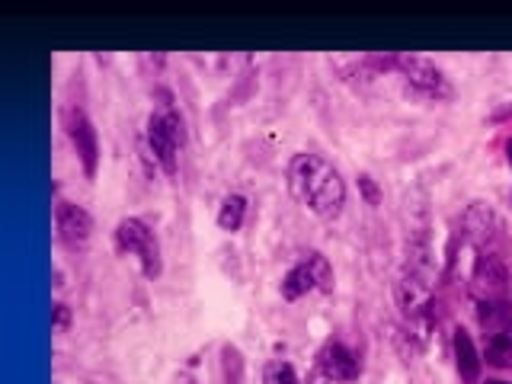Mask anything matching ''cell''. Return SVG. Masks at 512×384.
<instances>
[{
  "instance_id": "obj_1",
  "label": "cell",
  "mask_w": 512,
  "mask_h": 384,
  "mask_svg": "<svg viewBox=\"0 0 512 384\" xmlns=\"http://www.w3.org/2000/svg\"><path fill=\"white\" fill-rule=\"evenodd\" d=\"M288 192L314 212L317 218L333 221L343 215L346 208V180L340 176L330 160L320 154H295L288 160Z\"/></svg>"
},
{
  "instance_id": "obj_2",
  "label": "cell",
  "mask_w": 512,
  "mask_h": 384,
  "mask_svg": "<svg viewBox=\"0 0 512 384\" xmlns=\"http://www.w3.org/2000/svg\"><path fill=\"white\" fill-rule=\"evenodd\" d=\"M186 144V122L170 100L151 112L148 119V151L154 164L167 176H176L180 170V148Z\"/></svg>"
},
{
  "instance_id": "obj_3",
  "label": "cell",
  "mask_w": 512,
  "mask_h": 384,
  "mask_svg": "<svg viewBox=\"0 0 512 384\" xmlns=\"http://www.w3.org/2000/svg\"><path fill=\"white\" fill-rule=\"evenodd\" d=\"M397 74L404 77V87L410 96L416 100H426V103H445L455 96V87L448 74L439 68L436 61H429L423 55H407L400 52V61H397Z\"/></svg>"
},
{
  "instance_id": "obj_4",
  "label": "cell",
  "mask_w": 512,
  "mask_h": 384,
  "mask_svg": "<svg viewBox=\"0 0 512 384\" xmlns=\"http://www.w3.org/2000/svg\"><path fill=\"white\" fill-rule=\"evenodd\" d=\"M112 244H116L119 256H138L144 279H157L164 272V260H160V244L157 234L144 224L141 218H122L112 231Z\"/></svg>"
},
{
  "instance_id": "obj_5",
  "label": "cell",
  "mask_w": 512,
  "mask_h": 384,
  "mask_svg": "<svg viewBox=\"0 0 512 384\" xmlns=\"http://www.w3.org/2000/svg\"><path fill=\"white\" fill-rule=\"evenodd\" d=\"M279 292L285 301H298L311 292H333V266L324 253L308 250L301 253L295 266L285 272L279 282Z\"/></svg>"
},
{
  "instance_id": "obj_6",
  "label": "cell",
  "mask_w": 512,
  "mask_h": 384,
  "mask_svg": "<svg viewBox=\"0 0 512 384\" xmlns=\"http://www.w3.org/2000/svg\"><path fill=\"white\" fill-rule=\"evenodd\" d=\"M471 295L474 301H500L509 298L512 292V272L503 253L493 250H477L474 253V266H471Z\"/></svg>"
},
{
  "instance_id": "obj_7",
  "label": "cell",
  "mask_w": 512,
  "mask_h": 384,
  "mask_svg": "<svg viewBox=\"0 0 512 384\" xmlns=\"http://www.w3.org/2000/svg\"><path fill=\"white\" fill-rule=\"evenodd\" d=\"M461 237L477 250H493L506 256V231L500 215L487 202H471L461 215Z\"/></svg>"
},
{
  "instance_id": "obj_8",
  "label": "cell",
  "mask_w": 512,
  "mask_h": 384,
  "mask_svg": "<svg viewBox=\"0 0 512 384\" xmlns=\"http://www.w3.org/2000/svg\"><path fill=\"white\" fill-rule=\"evenodd\" d=\"M61 128L71 141L80 167H84V176L93 180L96 167H100V138H96V128H93L90 116L80 106H64L61 109Z\"/></svg>"
},
{
  "instance_id": "obj_9",
  "label": "cell",
  "mask_w": 512,
  "mask_h": 384,
  "mask_svg": "<svg viewBox=\"0 0 512 384\" xmlns=\"http://www.w3.org/2000/svg\"><path fill=\"white\" fill-rule=\"evenodd\" d=\"M55 231H58V240L64 250L80 253V250H87L90 237H93V215L84 205L58 202L55 205Z\"/></svg>"
},
{
  "instance_id": "obj_10",
  "label": "cell",
  "mask_w": 512,
  "mask_h": 384,
  "mask_svg": "<svg viewBox=\"0 0 512 384\" xmlns=\"http://www.w3.org/2000/svg\"><path fill=\"white\" fill-rule=\"evenodd\" d=\"M317 368L324 375L336 378V381H359L362 378V359L359 352H352L343 340H327L317 349Z\"/></svg>"
},
{
  "instance_id": "obj_11",
  "label": "cell",
  "mask_w": 512,
  "mask_h": 384,
  "mask_svg": "<svg viewBox=\"0 0 512 384\" xmlns=\"http://www.w3.org/2000/svg\"><path fill=\"white\" fill-rule=\"evenodd\" d=\"M452 359H455L461 384H477L480 381V372H484V356H480V349L474 346L471 333L464 327L452 330Z\"/></svg>"
},
{
  "instance_id": "obj_12",
  "label": "cell",
  "mask_w": 512,
  "mask_h": 384,
  "mask_svg": "<svg viewBox=\"0 0 512 384\" xmlns=\"http://www.w3.org/2000/svg\"><path fill=\"white\" fill-rule=\"evenodd\" d=\"M477 304V324L484 330V336L490 333H509L512 330V301L500 298V301H474Z\"/></svg>"
},
{
  "instance_id": "obj_13",
  "label": "cell",
  "mask_w": 512,
  "mask_h": 384,
  "mask_svg": "<svg viewBox=\"0 0 512 384\" xmlns=\"http://www.w3.org/2000/svg\"><path fill=\"white\" fill-rule=\"evenodd\" d=\"M480 356L493 368H512V330L484 336V352Z\"/></svg>"
},
{
  "instance_id": "obj_14",
  "label": "cell",
  "mask_w": 512,
  "mask_h": 384,
  "mask_svg": "<svg viewBox=\"0 0 512 384\" xmlns=\"http://www.w3.org/2000/svg\"><path fill=\"white\" fill-rule=\"evenodd\" d=\"M244 218H247V199L244 196H228L218 205V228L221 231H240L244 228Z\"/></svg>"
},
{
  "instance_id": "obj_15",
  "label": "cell",
  "mask_w": 512,
  "mask_h": 384,
  "mask_svg": "<svg viewBox=\"0 0 512 384\" xmlns=\"http://www.w3.org/2000/svg\"><path fill=\"white\" fill-rule=\"evenodd\" d=\"M391 343H394V349H397V356L404 359V362H416L423 356V349H426V343L416 336L410 327H391Z\"/></svg>"
},
{
  "instance_id": "obj_16",
  "label": "cell",
  "mask_w": 512,
  "mask_h": 384,
  "mask_svg": "<svg viewBox=\"0 0 512 384\" xmlns=\"http://www.w3.org/2000/svg\"><path fill=\"white\" fill-rule=\"evenodd\" d=\"M221 381L224 384H244V356L237 346H221Z\"/></svg>"
},
{
  "instance_id": "obj_17",
  "label": "cell",
  "mask_w": 512,
  "mask_h": 384,
  "mask_svg": "<svg viewBox=\"0 0 512 384\" xmlns=\"http://www.w3.org/2000/svg\"><path fill=\"white\" fill-rule=\"evenodd\" d=\"M263 384H301V378H298L292 362L272 359V362L263 365Z\"/></svg>"
},
{
  "instance_id": "obj_18",
  "label": "cell",
  "mask_w": 512,
  "mask_h": 384,
  "mask_svg": "<svg viewBox=\"0 0 512 384\" xmlns=\"http://www.w3.org/2000/svg\"><path fill=\"white\" fill-rule=\"evenodd\" d=\"M359 192H362L365 205H372V208L381 205V189H378V183L368 173H359Z\"/></svg>"
},
{
  "instance_id": "obj_19",
  "label": "cell",
  "mask_w": 512,
  "mask_h": 384,
  "mask_svg": "<svg viewBox=\"0 0 512 384\" xmlns=\"http://www.w3.org/2000/svg\"><path fill=\"white\" fill-rule=\"evenodd\" d=\"M52 327L61 330V333L71 327V308H68V304H61V301H58L55 308H52Z\"/></svg>"
},
{
  "instance_id": "obj_20",
  "label": "cell",
  "mask_w": 512,
  "mask_h": 384,
  "mask_svg": "<svg viewBox=\"0 0 512 384\" xmlns=\"http://www.w3.org/2000/svg\"><path fill=\"white\" fill-rule=\"evenodd\" d=\"M308 384H346V381H336V378H330V375L320 372V368H314V372L308 375Z\"/></svg>"
},
{
  "instance_id": "obj_21",
  "label": "cell",
  "mask_w": 512,
  "mask_h": 384,
  "mask_svg": "<svg viewBox=\"0 0 512 384\" xmlns=\"http://www.w3.org/2000/svg\"><path fill=\"white\" fill-rule=\"evenodd\" d=\"M506 164L512 167V138L506 141Z\"/></svg>"
},
{
  "instance_id": "obj_22",
  "label": "cell",
  "mask_w": 512,
  "mask_h": 384,
  "mask_svg": "<svg viewBox=\"0 0 512 384\" xmlns=\"http://www.w3.org/2000/svg\"><path fill=\"white\" fill-rule=\"evenodd\" d=\"M484 384H512V381H500V378H493V381H484Z\"/></svg>"
}]
</instances>
